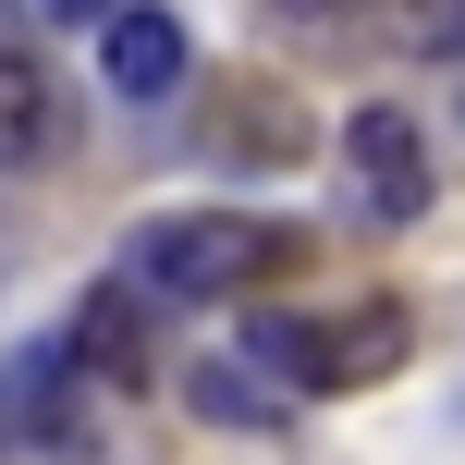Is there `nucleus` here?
Segmentation results:
<instances>
[{"mask_svg": "<svg viewBox=\"0 0 465 465\" xmlns=\"http://www.w3.org/2000/svg\"><path fill=\"white\" fill-rule=\"evenodd\" d=\"M0 404H13V392H0Z\"/></svg>", "mask_w": 465, "mask_h": 465, "instance_id": "obj_14", "label": "nucleus"}, {"mask_svg": "<svg viewBox=\"0 0 465 465\" xmlns=\"http://www.w3.org/2000/svg\"><path fill=\"white\" fill-rule=\"evenodd\" d=\"M209 135L232 147V160H257V172H294L306 160V98L270 86V74H221L209 86Z\"/></svg>", "mask_w": 465, "mask_h": 465, "instance_id": "obj_2", "label": "nucleus"}, {"mask_svg": "<svg viewBox=\"0 0 465 465\" xmlns=\"http://www.w3.org/2000/svg\"><path fill=\"white\" fill-rule=\"evenodd\" d=\"M380 37L417 49V62H453L465 49V0H380Z\"/></svg>", "mask_w": 465, "mask_h": 465, "instance_id": "obj_10", "label": "nucleus"}, {"mask_svg": "<svg viewBox=\"0 0 465 465\" xmlns=\"http://www.w3.org/2000/svg\"><path fill=\"white\" fill-rule=\"evenodd\" d=\"M257 13H282V25H319V13H343V0H257Z\"/></svg>", "mask_w": 465, "mask_h": 465, "instance_id": "obj_12", "label": "nucleus"}, {"mask_svg": "<svg viewBox=\"0 0 465 465\" xmlns=\"http://www.w3.org/2000/svg\"><path fill=\"white\" fill-rule=\"evenodd\" d=\"M245 368L270 380V392H319V319H294V306H257V319H245Z\"/></svg>", "mask_w": 465, "mask_h": 465, "instance_id": "obj_9", "label": "nucleus"}, {"mask_svg": "<svg viewBox=\"0 0 465 465\" xmlns=\"http://www.w3.org/2000/svg\"><path fill=\"white\" fill-rule=\"evenodd\" d=\"M74 368H98V380H111V392H123V380H147V306L135 294H123V282H98V294L86 306H74Z\"/></svg>", "mask_w": 465, "mask_h": 465, "instance_id": "obj_6", "label": "nucleus"}, {"mask_svg": "<svg viewBox=\"0 0 465 465\" xmlns=\"http://www.w3.org/2000/svg\"><path fill=\"white\" fill-rule=\"evenodd\" d=\"M343 160H355L368 221H417V209H429V147H417L404 111H355V123H343Z\"/></svg>", "mask_w": 465, "mask_h": 465, "instance_id": "obj_3", "label": "nucleus"}, {"mask_svg": "<svg viewBox=\"0 0 465 465\" xmlns=\"http://www.w3.org/2000/svg\"><path fill=\"white\" fill-rule=\"evenodd\" d=\"M306 257L294 221H245V209H209V221H147L135 232V282L147 294H184V306H221V294H257Z\"/></svg>", "mask_w": 465, "mask_h": 465, "instance_id": "obj_1", "label": "nucleus"}, {"mask_svg": "<svg viewBox=\"0 0 465 465\" xmlns=\"http://www.w3.org/2000/svg\"><path fill=\"white\" fill-rule=\"evenodd\" d=\"M404 306H355V319H319V392H368V380L404 368Z\"/></svg>", "mask_w": 465, "mask_h": 465, "instance_id": "obj_5", "label": "nucleus"}, {"mask_svg": "<svg viewBox=\"0 0 465 465\" xmlns=\"http://www.w3.org/2000/svg\"><path fill=\"white\" fill-rule=\"evenodd\" d=\"M184 404H196V417H209V429H245V441H270V429H282V392H270V380H257V368H232V355H196Z\"/></svg>", "mask_w": 465, "mask_h": 465, "instance_id": "obj_8", "label": "nucleus"}, {"mask_svg": "<svg viewBox=\"0 0 465 465\" xmlns=\"http://www.w3.org/2000/svg\"><path fill=\"white\" fill-rule=\"evenodd\" d=\"M62 147V98H49V74H37V49H0V160H49Z\"/></svg>", "mask_w": 465, "mask_h": 465, "instance_id": "obj_7", "label": "nucleus"}, {"mask_svg": "<svg viewBox=\"0 0 465 465\" xmlns=\"http://www.w3.org/2000/svg\"><path fill=\"white\" fill-rule=\"evenodd\" d=\"M98 74H111V98H172L184 86V13L123 0V13L98 25Z\"/></svg>", "mask_w": 465, "mask_h": 465, "instance_id": "obj_4", "label": "nucleus"}, {"mask_svg": "<svg viewBox=\"0 0 465 465\" xmlns=\"http://www.w3.org/2000/svg\"><path fill=\"white\" fill-rule=\"evenodd\" d=\"M37 13H49V25H111L123 0H37Z\"/></svg>", "mask_w": 465, "mask_h": 465, "instance_id": "obj_11", "label": "nucleus"}, {"mask_svg": "<svg viewBox=\"0 0 465 465\" xmlns=\"http://www.w3.org/2000/svg\"><path fill=\"white\" fill-rule=\"evenodd\" d=\"M0 49H13V0H0Z\"/></svg>", "mask_w": 465, "mask_h": 465, "instance_id": "obj_13", "label": "nucleus"}]
</instances>
